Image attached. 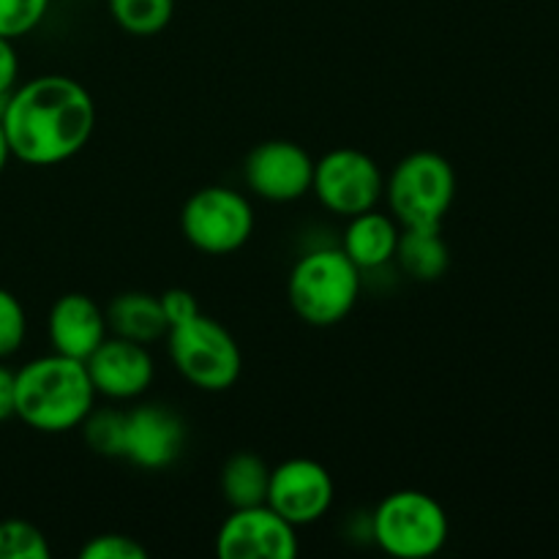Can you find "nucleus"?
I'll list each match as a JSON object with an SVG mask.
<instances>
[{"instance_id":"f257e3e1","label":"nucleus","mask_w":559,"mask_h":559,"mask_svg":"<svg viewBox=\"0 0 559 559\" xmlns=\"http://www.w3.org/2000/svg\"><path fill=\"white\" fill-rule=\"evenodd\" d=\"M5 142L27 167H58L85 151L96 129V102L82 82L41 74L16 82L0 109Z\"/></svg>"},{"instance_id":"f03ea898","label":"nucleus","mask_w":559,"mask_h":559,"mask_svg":"<svg viewBox=\"0 0 559 559\" xmlns=\"http://www.w3.org/2000/svg\"><path fill=\"white\" fill-rule=\"evenodd\" d=\"M96 407L85 360L49 353L14 371V415L41 435H66L80 429Z\"/></svg>"},{"instance_id":"7ed1b4c3","label":"nucleus","mask_w":559,"mask_h":559,"mask_svg":"<svg viewBox=\"0 0 559 559\" xmlns=\"http://www.w3.org/2000/svg\"><path fill=\"white\" fill-rule=\"evenodd\" d=\"M364 289V273L342 246H317L298 257L287 278L295 314L314 328H333L353 314Z\"/></svg>"},{"instance_id":"20e7f679","label":"nucleus","mask_w":559,"mask_h":559,"mask_svg":"<svg viewBox=\"0 0 559 559\" xmlns=\"http://www.w3.org/2000/svg\"><path fill=\"white\" fill-rule=\"evenodd\" d=\"M371 540L385 555L426 559L445 549L451 519L431 495L418 489L391 491L369 516Z\"/></svg>"},{"instance_id":"39448f33","label":"nucleus","mask_w":559,"mask_h":559,"mask_svg":"<svg viewBox=\"0 0 559 559\" xmlns=\"http://www.w3.org/2000/svg\"><path fill=\"white\" fill-rule=\"evenodd\" d=\"M382 197L402 227L442 229L456 200V169L442 153L415 151L391 169Z\"/></svg>"},{"instance_id":"423d86ee","label":"nucleus","mask_w":559,"mask_h":559,"mask_svg":"<svg viewBox=\"0 0 559 559\" xmlns=\"http://www.w3.org/2000/svg\"><path fill=\"white\" fill-rule=\"evenodd\" d=\"M167 353L178 374L205 393H224L238 385L243 355L233 333L213 317L194 314L167 331Z\"/></svg>"},{"instance_id":"0eeeda50","label":"nucleus","mask_w":559,"mask_h":559,"mask_svg":"<svg viewBox=\"0 0 559 559\" xmlns=\"http://www.w3.org/2000/svg\"><path fill=\"white\" fill-rule=\"evenodd\" d=\"M249 197L229 186H202L180 207V233L197 251L211 257L235 254L254 235Z\"/></svg>"},{"instance_id":"6e6552de","label":"nucleus","mask_w":559,"mask_h":559,"mask_svg":"<svg viewBox=\"0 0 559 559\" xmlns=\"http://www.w3.org/2000/svg\"><path fill=\"white\" fill-rule=\"evenodd\" d=\"M311 194L333 216L353 218L380 205L385 194V175L366 151L333 147L314 162Z\"/></svg>"},{"instance_id":"1a4fd4ad","label":"nucleus","mask_w":559,"mask_h":559,"mask_svg":"<svg viewBox=\"0 0 559 559\" xmlns=\"http://www.w3.org/2000/svg\"><path fill=\"white\" fill-rule=\"evenodd\" d=\"M298 551V527L267 502L233 508L216 535V555L222 559H293Z\"/></svg>"},{"instance_id":"9d476101","label":"nucleus","mask_w":559,"mask_h":559,"mask_svg":"<svg viewBox=\"0 0 559 559\" xmlns=\"http://www.w3.org/2000/svg\"><path fill=\"white\" fill-rule=\"evenodd\" d=\"M314 158L293 140H265L243 162V183L265 202H295L311 194Z\"/></svg>"},{"instance_id":"9b49d317","label":"nucleus","mask_w":559,"mask_h":559,"mask_svg":"<svg viewBox=\"0 0 559 559\" xmlns=\"http://www.w3.org/2000/svg\"><path fill=\"white\" fill-rule=\"evenodd\" d=\"M333 497H336V484L325 464L314 459L295 456L278 467H271L265 502L295 527L320 522L331 511Z\"/></svg>"},{"instance_id":"f8f14e48","label":"nucleus","mask_w":559,"mask_h":559,"mask_svg":"<svg viewBox=\"0 0 559 559\" xmlns=\"http://www.w3.org/2000/svg\"><path fill=\"white\" fill-rule=\"evenodd\" d=\"M96 396L109 402H134L151 391L156 380V360L151 347L120 336H107L85 360Z\"/></svg>"},{"instance_id":"ddd939ff","label":"nucleus","mask_w":559,"mask_h":559,"mask_svg":"<svg viewBox=\"0 0 559 559\" xmlns=\"http://www.w3.org/2000/svg\"><path fill=\"white\" fill-rule=\"evenodd\" d=\"M186 437V424L175 409L164 404H140L126 413L123 459L147 473L167 469L183 453Z\"/></svg>"},{"instance_id":"4468645a","label":"nucleus","mask_w":559,"mask_h":559,"mask_svg":"<svg viewBox=\"0 0 559 559\" xmlns=\"http://www.w3.org/2000/svg\"><path fill=\"white\" fill-rule=\"evenodd\" d=\"M107 336V314L91 295L66 293L49 309L47 338L52 353L74 360H87Z\"/></svg>"},{"instance_id":"2eb2a0df","label":"nucleus","mask_w":559,"mask_h":559,"mask_svg":"<svg viewBox=\"0 0 559 559\" xmlns=\"http://www.w3.org/2000/svg\"><path fill=\"white\" fill-rule=\"evenodd\" d=\"M399 235H402V224L391 213L371 207L347 218V227L342 233V251L360 267V273L380 271L391 265L396 257Z\"/></svg>"},{"instance_id":"dca6fc26","label":"nucleus","mask_w":559,"mask_h":559,"mask_svg":"<svg viewBox=\"0 0 559 559\" xmlns=\"http://www.w3.org/2000/svg\"><path fill=\"white\" fill-rule=\"evenodd\" d=\"M104 314H107L112 336L129 338V342L145 344V347L167 338L169 322L164 317L162 300L153 293L129 289V293L115 295Z\"/></svg>"},{"instance_id":"f3484780","label":"nucleus","mask_w":559,"mask_h":559,"mask_svg":"<svg viewBox=\"0 0 559 559\" xmlns=\"http://www.w3.org/2000/svg\"><path fill=\"white\" fill-rule=\"evenodd\" d=\"M393 262L415 282H437L451 267V251L440 229L402 227Z\"/></svg>"},{"instance_id":"a211bd4d","label":"nucleus","mask_w":559,"mask_h":559,"mask_svg":"<svg viewBox=\"0 0 559 559\" xmlns=\"http://www.w3.org/2000/svg\"><path fill=\"white\" fill-rule=\"evenodd\" d=\"M218 484H222V495L229 508L262 506L267 500L271 467L257 453L240 451L224 462Z\"/></svg>"},{"instance_id":"6ab92c4d","label":"nucleus","mask_w":559,"mask_h":559,"mask_svg":"<svg viewBox=\"0 0 559 559\" xmlns=\"http://www.w3.org/2000/svg\"><path fill=\"white\" fill-rule=\"evenodd\" d=\"M115 25L129 36H156L173 22L175 0H107Z\"/></svg>"},{"instance_id":"aec40b11","label":"nucleus","mask_w":559,"mask_h":559,"mask_svg":"<svg viewBox=\"0 0 559 559\" xmlns=\"http://www.w3.org/2000/svg\"><path fill=\"white\" fill-rule=\"evenodd\" d=\"M82 440L96 456L123 459L126 440V409L93 407L87 418L80 424Z\"/></svg>"},{"instance_id":"412c9836","label":"nucleus","mask_w":559,"mask_h":559,"mask_svg":"<svg viewBox=\"0 0 559 559\" xmlns=\"http://www.w3.org/2000/svg\"><path fill=\"white\" fill-rule=\"evenodd\" d=\"M49 540L36 524L25 519L0 522V559H49Z\"/></svg>"},{"instance_id":"4be33fe9","label":"nucleus","mask_w":559,"mask_h":559,"mask_svg":"<svg viewBox=\"0 0 559 559\" xmlns=\"http://www.w3.org/2000/svg\"><path fill=\"white\" fill-rule=\"evenodd\" d=\"M52 0H0V36L16 38L36 31L47 16Z\"/></svg>"},{"instance_id":"5701e85b","label":"nucleus","mask_w":559,"mask_h":559,"mask_svg":"<svg viewBox=\"0 0 559 559\" xmlns=\"http://www.w3.org/2000/svg\"><path fill=\"white\" fill-rule=\"evenodd\" d=\"M27 336V314L20 298L0 287V360L11 358L22 349Z\"/></svg>"},{"instance_id":"b1692460","label":"nucleus","mask_w":559,"mask_h":559,"mask_svg":"<svg viewBox=\"0 0 559 559\" xmlns=\"http://www.w3.org/2000/svg\"><path fill=\"white\" fill-rule=\"evenodd\" d=\"M151 551L140 540L123 533L93 535L80 549V559H147Z\"/></svg>"},{"instance_id":"393cba45","label":"nucleus","mask_w":559,"mask_h":559,"mask_svg":"<svg viewBox=\"0 0 559 559\" xmlns=\"http://www.w3.org/2000/svg\"><path fill=\"white\" fill-rule=\"evenodd\" d=\"M158 300H162V309H164V317H167L169 328L180 325V322H186V320H191L194 314H200V304H197L194 295L183 287L167 289V293L158 295Z\"/></svg>"},{"instance_id":"a878e982","label":"nucleus","mask_w":559,"mask_h":559,"mask_svg":"<svg viewBox=\"0 0 559 559\" xmlns=\"http://www.w3.org/2000/svg\"><path fill=\"white\" fill-rule=\"evenodd\" d=\"M16 80H20V55H16L11 38L0 36V109L16 87Z\"/></svg>"},{"instance_id":"bb28decb","label":"nucleus","mask_w":559,"mask_h":559,"mask_svg":"<svg viewBox=\"0 0 559 559\" xmlns=\"http://www.w3.org/2000/svg\"><path fill=\"white\" fill-rule=\"evenodd\" d=\"M14 418V371L0 364V424Z\"/></svg>"},{"instance_id":"cd10ccee","label":"nucleus","mask_w":559,"mask_h":559,"mask_svg":"<svg viewBox=\"0 0 559 559\" xmlns=\"http://www.w3.org/2000/svg\"><path fill=\"white\" fill-rule=\"evenodd\" d=\"M11 158V151H9V142H5V131H3V123H0V173L5 169V164H9Z\"/></svg>"}]
</instances>
